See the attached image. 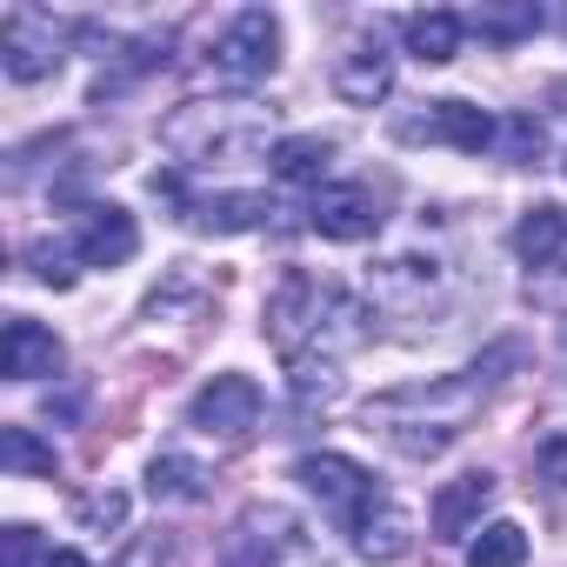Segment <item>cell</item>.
I'll list each match as a JSON object with an SVG mask.
<instances>
[{"mask_svg": "<svg viewBox=\"0 0 567 567\" xmlns=\"http://www.w3.org/2000/svg\"><path fill=\"white\" fill-rule=\"evenodd\" d=\"M41 567H94V560H87V554H74V547H54Z\"/></svg>", "mask_w": 567, "mask_h": 567, "instance_id": "obj_32", "label": "cell"}, {"mask_svg": "<svg viewBox=\"0 0 567 567\" xmlns=\"http://www.w3.org/2000/svg\"><path fill=\"white\" fill-rule=\"evenodd\" d=\"M0 461H8V474H54L61 467V454L34 427H8V434H0Z\"/></svg>", "mask_w": 567, "mask_h": 567, "instance_id": "obj_24", "label": "cell"}, {"mask_svg": "<svg viewBox=\"0 0 567 567\" xmlns=\"http://www.w3.org/2000/svg\"><path fill=\"white\" fill-rule=\"evenodd\" d=\"M321 315H328V288H321L315 274L288 267V274H280V288H274V301H267V341L288 361H301V341L321 328Z\"/></svg>", "mask_w": 567, "mask_h": 567, "instance_id": "obj_6", "label": "cell"}, {"mask_svg": "<svg viewBox=\"0 0 567 567\" xmlns=\"http://www.w3.org/2000/svg\"><path fill=\"white\" fill-rule=\"evenodd\" d=\"M534 481H547L554 494L567 487V434H554V441H540V454H534Z\"/></svg>", "mask_w": 567, "mask_h": 567, "instance_id": "obj_29", "label": "cell"}, {"mask_svg": "<svg viewBox=\"0 0 567 567\" xmlns=\"http://www.w3.org/2000/svg\"><path fill=\"white\" fill-rule=\"evenodd\" d=\"M61 368H68L61 334L28 321V315H14L8 334H0V374H8V381H41V374H61Z\"/></svg>", "mask_w": 567, "mask_h": 567, "instance_id": "obj_12", "label": "cell"}, {"mask_svg": "<svg viewBox=\"0 0 567 567\" xmlns=\"http://www.w3.org/2000/svg\"><path fill=\"white\" fill-rule=\"evenodd\" d=\"M267 214H274L267 194H200V200H187V220L207 227V234H247Z\"/></svg>", "mask_w": 567, "mask_h": 567, "instance_id": "obj_19", "label": "cell"}, {"mask_svg": "<svg viewBox=\"0 0 567 567\" xmlns=\"http://www.w3.org/2000/svg\"><path fill=\"white\" fill-rule=\"evenodd\" d=\"M461 14H447V8H427V14H408L401 21V41H408V54L414 61H427V68H447L454 54H461Z\"/></svg>", "mask_w": 567, "mask_h": 567, "instance_id": "obj_16", "label": "cell"}, {"mask_svg": "<svg viewBox=\"0 0 567 567\" xmlns=\"http://www.w3.org/2000/svg\"><path fill=\"white\" fill-rule=\"evenodd\" d=\"M74 514H81V527H94V534L127 527V494H121V487H94V494L74 501Z\"/></svg>", "mask_w": 567, "mask_h": 567, "instance_id": "obj_27", "label": "cell"}, {"mask_svg": "<svg viewBox=\"0 0 567 567\" xmlns=\"http://www.w3.org/2000/svg\"><path fill=\"white\" fill-rule=\"evenodd\" d=\"M328 167H334V141H328V134H295V141H274V174L288 181V187H315V194H321Z\"/></svg>", "mask_w": 567, "mask_h": 567, "instance_id": "obj_18", "label": "cell"}, {"mask_svg": "<svg viewBox=\"0 0 567 567\" xmlns=\"http://www.w3.org/2000/svg\"><path fill=\"white\" fill-rule=\"evenodd\" d=\"M161 134L181 161H254L267 147V127L247 107H207V101L181 107Z\"/></svg>", "mask_w": 567, "mask_h": 567, "instance_id": "obj_2", "label": "cell"}, {"mask_svg": "<svg viewBox=\"0 0 567 567\" xmlns=\"http://www.w3.org/2000/svg\"><path fill=\"white\" fill-rule=\"evenodd\" d=\"M280 68V21L267 14V8H240L220 34H214V48H207V74L220 81V87H254V81H267Z\"/></svg>", "mask_w": 567, "mask_h": 567, "instance_id": "obj_3", "label": "cell"}, {"mask_svg": "<svg viewBox=\"0 0 567 567\" xmlns=\"http://www.w3.org/2000/svg\"><path fill=\"white\" fill-rule=\"evenodd\" d=\"M520 560H527V534L514 520H487L467 540V567H520Z\"/></svg>", "mask_w": 567, "mask_h": 567, "instance_id": "obj_22", "label": "cell"}, {"mask_svg": "<svg viewBox=\"0 0 567 567\" xmlns=\"http://www.w3.org/2000/svg\"><path fill=\"white\" fill-rule=\"evenodd\" d=\"M187 427L207 434V441H220V447H240V441L260 427V388H254L247 374H214V381L194 394Z\"/></svg>", "mask_w": 567, "mask_h": 567, "instance_id": "obj_5", "label": "cell"}, {"mask_svg": "<svg viewBox=\"0 0 567 567\" xmlns=\"http://www.w3.org/2000/svg\"><path fill=\"white\" fill-rule=\"evenodd\" d=\"M308 227H315L321 240H368V234H381V200H374V187H361V181L321 187L315 207H308Z\"/></svg>", "mask_w": 567, "mask_h": 567, "instance_id": "obj_9", "label": "cell"}, {"mask_svg": "<svg viewBox=\"0 0 567 567\" xmlns=\"http://www.w3.org/2000/svg\"><path fill=\"white\" fill-rule=\"evenodd\" d=\"M540 147H547V134H540L534 114H507V121H501V154H507L514 167H534Z\"/></svg>", "mask_w": 567, "mask_h": 567, "instance_id": "obj_26", "label": "cell"}, {"mask_svg": "<svg viewBox=\"0 0 567 567\" xmlns=\"http://www.w3.org/2000/svg\"><path fill=\"white\" fill-rule=\"evenodd\" d=\"M481 394H487V381L467 368V374H454V381H427V388H394V394H381V401L368 408V421H381L388 447H401L408 461H434V454H447V447L461 441L467 408H474Z\"/></svg>", "mask_w": 567, "mask_h": 567, "instance_id": "obj_1", "label": "cell"}, {"mask_svg": "<svg viewBox=\"0 0 567 567\" xmlns=\"http://www.w3.org/2000/svg\"><path fill=\"white\" fill-rule=\"evenodd\" d=\"M288 381H295V408H301V414H315V408H334V401H341V374H334V368H328V361H321V368H315V361H308V354H301V361H295V374H288Z\"/></svg>", "mask_w": 567, "mask_h": 567, "instance_id": "obj_25", "label": "cell"}, {"mask_svg": "<svg viewBox=\"0 0 567 567\" xmlns=\"http://www.w3.org/2000/svg\"><path fill=\"white\" fill-rule=\"evenodd\" d=\"M334 94H341L348 107H374V101L394 94V54L381 48V34H374V41H354V48L334 61Z\"/></svg>", "mask_w": 567, "mask_h": 567, "instance_id": "obj_13", "label": "cell"}, {"mask_svg": "<svg viewBox=\"0 0 567 567\" xmlns=\"http://www.w3.org/2000/svg\"><path fill=\"white\" fill-rule=\"evenodd\" d=\"M295 481H301V487H308V494H315L341 527H348V534H354L381 501H388V494L374 487V474H368L361 461H348V454H308V461L295 467Z\"/></svg>", "mask_w": 567, "mask_h": 567, "instance_id": "obj_4", "label": "cell"}, {"mask_svg": "<svg viewBox=\"0 0 567 567\" xmlns=\"http://www.w3.org/2000/svg\"><path fill=\"white\" fill-rule=\"evenodd\" d=\"M434 288H441V267L421 260V254H394V260H381V267L368 274V295H374V308H388V315H421V308L434 301Z\"/></svg>", "mask_w": 567, "mask_h": 567, "instance_id": "obj_11", "label": "cell"}, {"mask_svg": "<svg viewBox=\"0 0 567 567\" xmlns=\"http://www.w3.org/2000/svg\"><path fill=\"white\" fill-rule=\"evenodd\" d=\"M134 247H141V227H134L127 207L94 200V207L74 214V260H87V267H127Z\"/></svg>", "mask_w": 567, "mask_h": 567, "instance_id": "obj_7", "label": "cell"}, {"mask_svg": "<svg viewBox=\"0 0 567 567\" xmlns=\"http://www.w3.org/2000/svg\"><path fill=\"white\" fill-rule=\"evenodd\" d=\"M481 41H527L534 28H540V8L534 0H520V8H474V14H461Z\"/></svg>", "mask_w": 567, "mask_h": 567, "instance_id": "obj_23", "label": "cell"}, {"mask_svg": "<svg viewBox=\"0 0 567 567\" xmlns=\"http://www.w3.org/2000/svg\"><path fill=\"white\" fill-rule=\"evenodd\" d=\"M401 134H408V141H447V147H461V154H481V147L501 141L494 114H481L474 101H427V114L408 121Z\"/></svg>", "mask_w": 567, "mask_h": 567, "instance_id": "obj_10", "label": "cell"}, {"mask_svg": "<svg viewBox=\"0 0 567 567\" xmlns=\"http://www.w3.org/2000/svg\"><path fill=\"white\" fill-rule=\"evenodd\" d=\"M34 554H41V534L34 527H8V534H0V567H34Z\"/></svg>", "mask_w": 567, "mask_h": 567, "instance_id": "obj_30", "label": "cell"}, {"mask_svg": "<svg viewBox=\"0 0 567 567\" xmlns=\"http://www.w3.org/2000/svg\"><path fill=\"white\" fill-rule=\"evenodd\" d=\"M147 494H154L161 507H194V501H207V474H200V461H187V454H154Z\"/></svg>", "mask_w": 567, "mask_h": 567, "instance_id": "obj_21", "label": "cell"}, {"mask_svg": "<svg viewBox=\"0 0 567 567\" xmlns=\"http://www.w3.org/2000/svg\"><path fill=\"white\" fill-rule=\"evenodd\" d=\"M494 501V474L487 467H474V474H454L441 494H434V540H461L474 520H481V507Z\"/></svg>", "mask_w": 567, "mask_h": 567, "instance_id": "obj_15", "label": "cell"}, {"mask_svg": "<svg viewBox=\"0 0 567 567\" xmlns=\"http://www.w3.org/2000/svg\"><path fill=\"white\" fill-rule=\"evenodd\" d=\"M414 547V520H408V507H394V501H381L361 527H354V554L361 560H401Z\"/></svg>", "mask_w": 567, "mask_h": 567, "instance_id": "obj_20", "label": "cell"}, {"mask_svg": "<svg viewBox=\"0 0 567 567\" xmlns=\"http://www.w3.org/2000/svg\"><path fill=\"white\" fill-rule=\"evenodd\" d=\"M161 560H167V534H141V540H127V554L114 567H161Z\"/></svg>", "mask_w": 567, "mask_h": 567, "instance_id": "obj_31", "label": "cell"}, {"mask_svg": "<svg viewBox=\"0 0 567 567\" xmlns=\"http://www.w3.org/2000/svg\"><path fill=\"white\" fill-rule=\"evenodd\" d=\"M560 247H567V214L554 207V200H540V207H527L520 220H514V254L540 274V267H554L560 260Z\"/></svg>", "mask_w": 567, "mask_h": 567, "instance_id": "obj_17", "label": "cell"}, {"mask_svg": "<svg viewBox=\"0 0 567 567\" xmlns=\"http://www.w3.org/2000/svg\"><path fill=\"white\" fill-rule=\"evenodd\" d=\"M28 260H34V274L48 280V288H74V254H68V247L41 240V247H28Z\"/></svg>", "mask_w": 567, "mask_h": 567, "instance_id": "obj_28", "label": "cell"}, {"mask_svg": "<svg viewBox=\"0 0 567 567\" xmlns=\"http://www.w3.org/2000/svg\"><path fill=\"white\" fill-rule=\"evenodd\" d=\"M288 534H295V520H288V514H274V507L240 514L234 534H227V567H274L280 547H288Z\"/></svg>", "mask_w": 567, "mask_h": 567, "instance_id": "obj_14", "label": "cell"}, {"mask_svg": "<svg viewBox=\"0 0 567 567\" xmlns=\"http://www.w3.org/2000/svg\"><path fill=\"white\" fill-rule=\"evenodd\" d=\"M0 68L14 81H48L61 68V28L48 14H8L0 21Z\"/></svg>", "mask_w": 567, "mask_h": 567, "instance_id": "obj_8", "label": "cell"}]
</instances>
